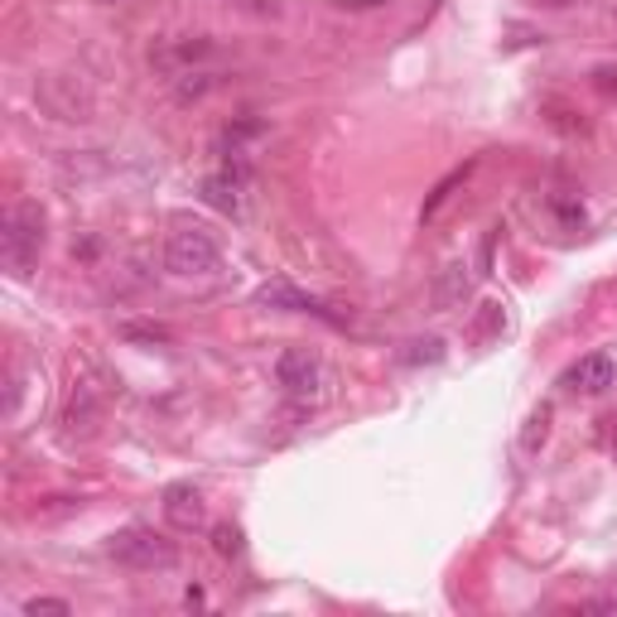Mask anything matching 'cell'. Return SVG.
<instances>
[{
	"label": "cell",
	"instance_id": "cell-1",
	"mask_svg": "<svg viewBox=\"0 0 617 617\" xmlns=\"http://www.w3.org/2000/svg\"><path fill=\"white\" fill-rule=\"evenodd\" d=\"M43 252V208L39 203H10L6 217H0V261L14 275H29L35 261Z\"/></svg>",
	"mask_w": 617,
	"mask_h": 617
},
{
	"label": "cell",
	"instance_id": "cell-2",
	"mask_svg": "<svg viewBox=\"0 0 617 617\" xmlns=\"http://www.w3.org/2000/svg\"><path fill=\"white\" fill-rule=\"evenodd\" d=\"M165 266L174 275H184V281H208V275L223 271V246H217L208 227L179 223L165 237Z\"/></svg>",
	"mask_w": 617,
	"mask_h": 617
},
{
	"label": "cell",
	"instance_id": "cell-3",
	"mask_svg": "<svg viewBox=\"0 0 617 617\" xmlns=\"http://www.w3.org/2000/svg\"><path fill=\"white\" fill-rule=\"evenodd\" d=\"M275 381H281V391L295 405H319L323 391H329V366L308 347H285L281 358H275Z\"/></svg>",
	"mask_w": 617,
	"mask_h": 617
},
{
	"label": "cell",
	"instance_id": "cell-4",
	"mask_svg": "<svg viewBox=\"0 0 617 617\" xmlns=\"http://www.w3.org/2000/svg\"><path fill=\"white\" fill-rule=\"evenodd\" d=\"M107 550H111V560L126 569H174V560H179L174 540H165L155 526H126V531L111 536Z\"/></svg>",
	"mask_w": 617,
	"mask_h": 617
},
{
	"label": "cell",
	"instance_id": "cell-5",
	"mask_svg": "<svg viewBox=\"0 0 617 617\" xmlns=\"http://www.w3.org/2000/svg\"><path fill=\"white\" fill-rule=\"evenodd\" d=\"M159 511H165V521L184 536L208 526V502H203V488H194V482H169V488L159 492Z\"/></svg>",
	"mask_w": 617,
	"mask_h": 617
},
{
	"label": "cell",
	"instance_id": "cell-6",
	"mask_svg": "<svg viewBox=\"0 0 617 617\" xmlns=\"http://www.w3.org/2000/svg\"><path fill=\"white\" fill-rule=\"evenodd\" d=\"M256 304H266V308H285V314H314L323 323H333V329H343V314H333L323 300L314 295H304V290H295L290 281H266L256 290Z\"/></svg>",
	"mask_w": 617,
	"mask_h": 617
},
{
	"label": "cell",
	"instance_id": "cell-7",
	"mask_svg": "<svg viewBox=\"0 0 617 617\" xmlns=\"http://www.w3.org/2000/svg\"><path fill=\"white\" fill-rule=\"evenodd\" d=\"M613 376H617L613 352H589V358H579V362L565 372V386L579 391V395H604V391L613 386Z\"/></svg>",
	"mask_w": 617,
	"mask_h": 617
},
{
	"label": "cell",
	"instance_id": "cell-8",
	"mask_svg": "<svg viewBox=\"0 0 617 617\" xmlns=\"http://www.w3.org/2000/svg\"><path fill=\"white\" fill-rule=\"evenodd\" d=\"M97 420H101V395L97 386H87V381H78L68 395V410H63V430L68 439H87L97 430Z\"/></svg>",
	"mask_w": 617,
	"mask_h": 617
},
{
	"label": "cell",
	"instance_id": "cell-9",
	"mask_svg": "<svg viewBox=\"0 0 617 617\" xmlns=\"http://www.w3.org/2000/svg\"><path fill=\"white\" fill-rule=\"evenodd\" d=\"M198 194H203V203L208 208H217V213H227V217H237L242 213V174L237 169H217V174H208V179L198 184Z\"/></svg>",
	"mask_w": 617,
	"mask_h": 617
},
{
	"label": "cell",
	"instance_id": "cell-10",
	"mask_svg": "<svg viewBox=\"0 0 617 617\" xmlns=\"http://www.w3.org/2000/svg\"><path fill=\"white\" fill-rule=\"evenodd\" d=\"M463 300H468V266L463 261H449L430 285V304L439 308V314H453V308H463Z\"/></svg>",
	"mask_w": 617,
	"mask_h": 617
},
{
	"label": "cell",
	"instance_id": "cell-11",
	"mask_svg": "<svg viewBox=\"0 0 617 617\" xmlns=\"http://www.w3.org/2000/svg\"><path fill=\"white\" fill-rule=\"evenodd\" d=\"M444 358V337H415V343H405L401 362L405 366H420V362H439Z\"/></svg>",
	"mask_w": 617,
	"mask_h": 617
},
{
	"label": "cell",
	"instance_id": "cell-12",
	"mask_svg": "<svg viewBox=\"0 0 617 617\" xmlns=\"http://www.w3.org/2000/svg\"><path fill=\"white\" fill-rule=\"evenodd\" d=\"M546 430H550V405H540L531 420H526V434H521V449L536 453L540 444H546Z\"/></svg>",
	"mask_w": 617,
	"mask_h": 617
},
{
	"label": "cell",
	"instance_id": "cell-13",
	"mask_svg": "<svg viewBox=\"0 0 617 617\" xmlns=\"http://www.w3.org/2000/svg\"><path fill=\"white\" fill-rule=\"evenodd\" d=\"M468 169H473V165H463V169H453V174H449V179H444V184H439V188H434V194H430V203H424V213H420V217H424V223H430V217L439 213V203H444V198L453 194V188H459V184L468 179Z\"/></svg>",
	"mask_w": 617,
	"mask_h": 617
},
{
	"label": "cell",
	"instance_id": "cell-14",
	"mask_svg": "<svg viewBox=\"0 0 617 617\" xmlns=\"http://www.w3.org/2000/svg\"><path fill=\"white\" fill-rule=\"evenodd\" d=\"M213 550L223 555V560H237V555H242V531H237V526H213Z\"/></svg>",
	"mask_w": 617,
	"mask_h": 617
},
{
	"label": "cell",
	"instance_id": "cell-15",
	"mask_svg": "<svg viewBox=\"0 0 617 617\" xmlns=\"http://www.w3.org/2000/svg\"><path fill=\"white\" fill-rule=\"evenodd\" d=\"M39 613H58V617H68L72 604H68V598H29V604H25V617H39Z\"/></svg>",
	"mask_w": 617,
	"mask_h": 617
},
{
	"label": "cell",
	"instance_id": "cell-16",
	"mask_svg": "<svg viewBox=\"0 0 617 617\" xmlns=\"http://www.w3.org/2000/svg\"><path fill=\"white\" fill-rule=\"evenodd\" d=\"M502 323H507L502 304H482V323H478V337H482V343H488V337H492L497 329H502Z\"/></svg>",
	"mask_w": 617,
	"mask_h": 617
},
{
	"label": "cell",
	"instance_id": "cell-17",
	"mask_svg": "<svg viewBox=\"0 0 617 617\" xmlns=\"http://www.w3.org/2000/svg\"><path fill=\"white\" fill-rule=\"evenodd\" d=\"M121 333H126V337H140V343H169V333L159 329V323H155V329H150V323H126Z\"/></svg>",
	"mask_w": 617,
	"mask_h": 617
},
{
	"label": "cell",
	"instance_id": "cell-18",
	"mask_svg": "<svg viewBox=\"0 0 617 617\" xmlns=\"http://www.w3.org/2000/svg\"><path fill=\"white\" fill-rule=\"evenodd\" d=\"M594 78H598V87H617V68H598Z\"/></svg>",
	"mask_w": 617,
	"mask_h": 617
},
{
	"label": "cell",
	"instance_id": "cell-19",
	"mask_svg": "<svg viewBox=\"0 0 617 617\" xmlns=\"http://www.w3.org/2000/svg\"><path fill=\"white\" fill-rule=\"evenodd\" d=\"M101 6H116V0H101Z\"/></svg>",
	"mask_w": 617,
	"mask_h": 617
}]
</instances>
